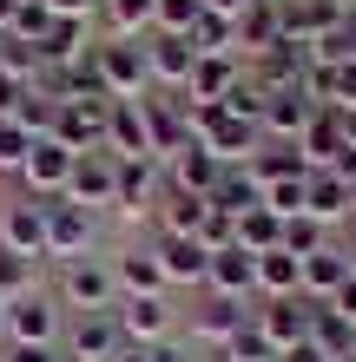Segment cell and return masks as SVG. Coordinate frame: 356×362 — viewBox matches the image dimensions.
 <instances>
[{
    "instance_id": "6da1fadb",
    "label": "cell",
    "mask_w": 356,
    "mask_h": 362,
    "mask_svg": "<svg viewBox=\"0 0 356 362\" xmlns=\"http://www.w3.org/2000/svg\"><path fill=\"white\" fill-rule=\"evenodd\" d=\"M53 296H59V310H73V316H86V310H113V303H119L113 264H106V257H73V264H59Z\"/></svg>"
},
{
    "instance_id": "7a4b0ae2",
    "label": "cell",
    "mask_w": 356,
    "mask_h": 362,
    "mask_svg": "<svg viewBox=\"0 0 356 362\" xmlns=\"http://www.w3.org/2000/svg\"><path fill=\"white\" fill-rule=\"evenodd\" d=\"M93 59H99V86H106V99H145V93H152L145 40H106V47H93Z\"/></svg>"
},
{
    "instance_id": "3957f363",
    "label": "cell",
    "mask_w": 356,
    "mask_h": 362,
    "mask_svg": "<svg viewBox=\"0 0 356 362\" xmlns=\"http://www.w3.org/2000/svg\"><path fill=\"white\" fill-rule=\"evenodd\" d=\"M93 238H99V218H93V211H79L67 198H47V257L53 264L93 257Z\"/></svg>"
},
{
    "instance_id": "277c9868",
    "label": "cell",
    "mask_w": 356,
    "mask_h": 362,
    "mask_svg": "<svg viewBox=\"0 0 356 362\" xmlns=\"http://www.w3.org/2000/svg\"><path fill=\"white\" fill-rule=\"evenodd\" d=\"M165 198V165L159 158H119V178H113V211L119 218H152Z\"/></svg>"
},
{
    "instance_id": "5b68a950",
    "label": "cell",
    "mask_w": 356,
    "mask_h": 362,
    "mask_svg": "<svg viewBox=\"0 0 356 362\" xmlns=\"http://www.w3.org/2000/svg\"><path fill=\"white\" fill-rule=\"evenodd\" d=\"M106 119H113V99H67L47 139H59L67 152H106Z\"/></svg>"
},
{
    "instance_id": "8992f818",
    "label": "cell",
    "mask_w": 356,
    "mask_h": 362,
    "mask_svg": "<svg viewBox=\"0 0 356 362\" xmlns=\"http://www.w3.org/2000/svg\"><path fill=\"white\" fill-rule=\"evenodd\" d=\"M310 316H317V303H310V296H277V303H251V323L264 329L270 356H284V349L310 343Z\"/></svg>"
},
{
    "instance_id": "52a82bcc",
    "label": "cell",
    "mask_w": 356,
    "mask_h": 362,
    "mask_svg": "<svg viewBox=\"0 0 356 362\" xmlns=\"http://www.w3.org/2000/svg\"><path fill=\"white\" fill-rule=\"evenodd\" d=\"M59 336H67V323H59V296L33 290V296H20V303H7V343L59 349Z\"/></svg>"
},
{
    "instance_id": "ba28073f",
    "label": "cell",
    "mask_w": 356,
    "mask_h": 362,
    "mask_svg": "<svg viewBox=\"0 0 356 362\" xmlns=\"http://www.w3.org/2000/svg\"><path fill=\"white\" fill-rule=\"evenodd\" d=\"M113 316H119V336H125V343H139V349L165 343V336H172V323H178L172 296H119Z\"/></svg>"
},
{
    "instance_id": "9c48e42d",
    "label": "cell",
    "mask_w": 356,
    "mask_h": 362,
    "mask_svg": "<svg viewBox=\"0 0 356 362\" xmlns=\"http://www.w3.org/2000/svg\"><path fill=\"white\" fill-rule=\"evenodd\" d=\"M119 349H125V336L113 310H86L67 323V362H113Z\"/></svg>"
},
{
    "instance_id": "30bf717a",
    "label": "cell",
    "mask_w": 356,
    "mask_h": 362,
    "mask_svg": "<svg viewBox=\"0 0 356 362\" xmlns=\"http://www.w3.org/2000/svg\"><path fill=\"white\" fill-rule=\"evenodd\" d=\"M0 250H13V257H47V204L40 198L0 204Z\"/></svg>"
},
{
    "instance_id": "8fae6325",
    "label": "cell",
    "mask_w": 356,
    "mask_h": 362,
    "mask_svg": "<svg viewBox=\"0 0 356 362\" xmlns=\"http://www.w3.org/2000/svg\"><path fill=\"white\" fill-rule=\"evenodd\" d=\"M73 158H79V152H67L59 139H40V145H33V158L20 165V185H27V198H40V204H47V198H67Z\"/></svg>"
},
{
    "instance_id": "7c38bea8",
    "label": "cell",
    "mask_w": 356,
    "mask_h": 362,
    "mask_svg": "<svg viewBox=\"0 0 356 362\" xmlns=\"http://www.w3.org/2000/svg\"><path fill=\"white\" fill-rule=\"evenodd\" d=\"M145 66H152V86L185 93V79H192V66H198L192 33H145Z\"/></svg>"
},
{
    "instance_id": "4fadbf2b",
    "label": "cell",
    "mask_w": 356,
    "mask_h": 362,
    "mask_svg": "<svg viewBox=\"0 0 356 362\" xmlns=\"http://www.w3.org/2000/svg\"><path fill=\"white\" fill-rule=\"evenodd\" d=\"M317 112H323V105L310 99L304 86L270 93V99H264V139H270V145H297V139L310 132V119H317Z\"/></svg>"
},
{
    "instance_id": "5bb4252c",
    "label": "cell",
    "mask_w": 356,
    "mask_h": 362,
    "mask_svg": "<svg viewBox=\"0 0 356 362\" xmlns=\"http://www.w3.org/2000/svg\"><path fill=\"white\" fill-rule=\"evenodd\" d=\"M205 290H212V296H231V303H258V257H251V250H238V244L212 250Z\"/></svg>"
},
{
    "instance_id": "9a60e30c",
    "label": "cell",
    "mask_w": 356,
    "mask_h": 362,
    "mask_svg": "<svg viewBox=\"0 0 356 362\" xmlns=\"http://www.w3.org/2000/svg\"><path fill=\"white\" fill-rule=\"evenodd\" d=\"M113 178H119V158L113 152H79L73 158V178H67V204H79V211L113 204Z\"/></svg>"
},
{
    "instance_id": "2e32d148",
    "label": "cell",
    "mask_w": 356,
    "mask_h": 362,
    "mask_svg": "<svg viewBox=\"0 0 356 362\" xmlns=\"http://www.w3.org/2000/svg\"><path fill=\"white\" fill-rule=\"evenodd\" d=\"M297 152H304L310 172H337V165H343L350 139H343V112H337V105H323V112L310 119V132L297 139Z\"/></svg>"
},
{
    "instance_id": "e0dca14e",
    "label": "cell",
    "mask_w": 356,
    "mask_h": 362,
    "mask_svg": "<svg viewBox=\"0 0 356 362\" xmlns=\"http://www.w3.org/2000/svg\"><path fill=\"white\" fill-rule=\"evenodd\" d=\"M218 172H224V165H218V158L192 139L185 152H172V158H165V191H185V198H212Z\"/></svg>"
},
{
    "instance_id": "ac0fdd59",
    "label": "cell",
    "mask_w": 356,
    "mask_h": 362,
    "mask_svg": "<svg viewBox=\"0 0 356 362\" xmlns=\"http://www.w3.org/2000/svg\"><path fill=\"white\" fill-rule=\"evenodd\" d=\"M106 152H113V158H152V125H145V105H139V99H113Z\"/></svg>"
},
{
    "instance_id": "d6986e66",
    "label": "cell",
    "mask_w": 356,
    "mask_h": 362,
    "mask_svg": "<svg viewBox=\"0 0 356 362\" xmlns=\"http://www.w3.org/2000/svg\"><path fill=\"white\" fill-rule=\"evenodd\" d=\"M113 284H119V296H165L172 284H165V270H159V250L152 244H132V250H119L113 257Z\"/></svg>"
},
{
    "instance_id": "ffe728a7",
    "label": "cell",
    "mask_w": 356,
    "mask_h": 362,
    "mask_svg": "<svg viewBox=\"0 0 356 362\" xmlns=\"http://www.w3.org/2000/svg\"><path fill=\"white\" fill-rule=\"evenodd\" d=\"M159 270H165V284H192L205 290V270H212V250H205L198 238H159Z\"/></svg>"
},
{
    "instance_id": "44dd1931",
    "label": "cell",
    "mask_w": 356,
    "mask_h": 362,
    "mask_svg": "<svg viewBox=\"0 0 356 362\" xmlns=\"http://www.w3.org/2000/svg\"><path fill=\"white\" fill-rule=\"evenodd\" d=\"M304 211H310L323 230L337 224V218H350V211H356L350 178H343V172H310V185H304Z\"/></svg>"
},
{
    "instance_id": "7402d4cb",
    "label": "cell",
    "mask_w": 356,
    "mask_h": 362,
    "mask_svg": "<svg viewBox=\"0 0 356 362\" xmlns=\"http://www.w3.org/2000/svg\"><path fill=\"white\" fill-rule=\"evenodd\" d=\"M284 40V13H277V0H251V7L238 13V59H258L270 53Z\"/></svg>"
},
{
    "instance_id": "603a6c76",
    "label": "cell",
    "mask_w": 356,
    "mask_h": 362,
    "mask_svg": "<svg viewBox=\"0 0 356 362\" xmlns=\"http://www.w3.org/2000/svg\"><path fill=\"white\" fill-rule=\"evenodd\" d=\"M244 323H251V303H231V296H205V310L192 316V336H198V343H212V349H224Z\"/></svg>"
},
{
    "instance_id": "cb8c5ba5",
    "label": "cell",
    "mask_w": 356,
    "mask_h": 362,
    "mask_svg": "<svg viewBox=\"0 0 356 362\" xmlns=\"http://www.w3.org/2000/svg\"><path fill=\"white\" fill-rule=\"evenodd\" d=\"M277 296H304V257H290L284 244L258 257V303H277Z\"/></svg>"
},
{
    "instance_id": "d4e9b609",
    "label": "cell",
    "mask_w": 356,
    "mask_h": 362,
    "mask_svg": "<svg viewBox=\"0 0 356 362\" xmlns=\"http://www.w3.org/2000/svg\"><path fill=\"white\" fill-rule=\"evenodd\" d=\"M343 284H350V250L323 244L317 257H304V296H310V303H330Z\"/></svg>"
},
{
    "instance_id": "484cf974",
    "label": "cell",
    "mask_w": 356,
    "mask_h": 362,
    "mask_svg": "<svg viewBox=\"0 0 356 362\" xmlns=\"http://www.w3.org/2000/svg\"><path fill=\"white\" fill-rule=\"evenodd\" d=\"M152 218H159V238H198L205 218H212V198H185V191H165Z\"/></svg>"
},
{
    "instance_id": "4316f807",
    "label": "cell",
    "mask_w": 356,
    "mask_h": 362,
    "mask_svg": "<svg viewBox=\"0 0 356 362\" xmlns=\"http://www.w3.org/2000/svg\"><path fill=\"white\" fill-rule=\"evenodd\" d=\"M264 204V185L244 172V165H224L218 185H212V211H224V218H244V211Z\"/></svg>"
},
{
    "instance_id": "83f0119b",
    "label": "cell",
    "mask_w": 356,
    "mask_h": 362,
    "mask_svg": "<svg viewBox=\"0 0 356 362\" xmlns=\"http://www.w3.org/2000/svg\"><path fill=\"white\" fill-rule=\"evenodd\" d=\"M99 20L113 40H145L159 20V0H99Z\"/></svg>"
},
{
    "instance_id": "f1b7e54d",
    "label": "cell",
    "mask_w": 356,
    "mask_h": 362,
    "mask_svg": "<svg viewBox=\"0 0 356 362\" xmlns=\"http://www.w3.org/2000/svg\"><path fill=\"white\" fill-rule=\"evenodd\" d=\"M244 172L258 178V185H277V178H310V165H304V152H297V145H270V139H264V152L251 158Z\"/></svg>"
},
{
    "instance_id": "f546056e",
    "label": "cell",
    "mask_w": 356,
    "mask_h": 362,
    "mask_svg": "<svg viewBox=\"0 0 356 362\" xmlns=\"http://www.w3.org/2000/svg\"><path fill=\"white\" fill-rule=\"evenodd\" d=\"M277 244H284V218L270 204H258V211H244V218H238V250L264 257V250H277Z\"/></svg>"
},
{
    "instance_id": "4dcf8cb0",
    "label": "cell",
    "mask_w": 356,
    "mask_h": 362,
    "mask_svg": "<svg viewBox=\"0 0 356 362\" xmlns=\"http://www.w3.org/2000/svg\"><path fill=\"white\" fill-rule=\"evenodd\" d=\"M40 290V257H13L0 250V303H20V296Z\"/></svg>"
},
{
    "instance_id": "1f68e13d",
    "label": "cell",
    "mask_w": 356,
    "mask_h": 362,
    "mask_svg": "<svg viewBox=\"0 0 356 362\" xmlns=\"http://www.w3.org/2000/svg\"><path fill=\"white\" fill-rule=\"evenodd\" d=\"M33 145H40V139H33L20 119H0V172H13V178H20V165L33 158Z\"/></svg>"
},
{
    "instance_id": "d6a6232c",
    "label": "cell",
    "mask_w": 356,
    "mask_h": 362,
    "mask_svg": "<svg viewBox=\"0 0 356 362\" xmlns=\"http://www.w3.org/2000/svg\"><path fill=\"white\" fill-rule=\"evenodd\" d=\"M13 40H27V47L40 53V40H47L53 33V7H47V0H20V13H13V27H7Z\"/></svg>"
},
{
    "instance_id": "836d02e7",
    "label": "cell",
    "mask_w": 356,
    "mask_h": 362,
    "mask_svg": "<svg viewBox=\"0 0 356 362\" xmlns=\"http://www.w3.org/2000/svg\"><path fill=\"white\" fill-rule=\"evenodd\" d=\"M284 250H290V257H317V250H323V224L310 218V211L284 218Z\"/></svg>"
},
{
    "instance_id": "e575fe53",
    "label": "cell",
    "mask_w": 356,
    "mask_h": 362,
    "mask_svg": "<svg viewBox=\"0 0 356 362\" xmlns=\"http://www.w3.org/2000/svg\"><path fill=\"white\" fill-rule=\"evenodd\" d=\"M218 362H277V356H270V343H264V329H258V323H244L231 343L218 349Z\"/></svg>"
},
{
    "instance_id": "d590c367",
    "label": "cell",
    "mask_w": 356,
    "mask_h": 362,
    "mask_svg": "<svg viewBox=\"0 0 356 362\" xmlns=\"http://www.w3.org/2000/svg\"><path fill=\"white\" fill-rule=\"evenodd\" d=\"M198 13H205V0H159L152 33H192V27H198Z\"/></svg>"
},
{
    "instance_id": "8d00e7d4",
    "label": "cell",
    "mask_w": 356,
    "mask_h": 362,
    "mask_svg": "<svg viewBox=\"0 0 356 362\" xmlns=\"http://www.w3.org/2000/svg\"><path fill=\"white\" fill-rule=\"evenodd\" d=\"M304 185H310V178H277V185H264V204L277 211V218H297V211H304Z\"/></svg>"
},
{
    "instance_id": "74e56055",
    "label": "cell",
    "mask_w": 356,
    "mask_h": 362,
    "mask_svg": "<svg viewBox=\"0 0 356 362\" xmlns=\"http://www.w3.org/2000/svg\"><path fill=\"white\" fill-rule=\"evenodd\" d=\"M20 99H27V79L0 73V119H13V112H20Z\"/></svg>"
},
{
    "instance_id": "f35d334b",
    "label": "cell",
    "mask_w": 356,
    "mask_h": 362,
    "mask_svg": "<svg viewBox=\"0 0 356 362\" xmlns=\"http://www.w3.org/2000/svg\"><path fill=\"white\" fill-rule=\"evenodd\" d=\"M0 362H59V349H40V343H7Z\"/></svg>"
},
{
    "instance_id": "ab89813d",
    "label": "cell",
    "mask_w": 356,
    "mask_h": 362,
    "mask_svg": "<svg viewBox=\"0 0 356 362\" xmlns=\"http://www.w3.org/2000/svg\"><path fill=\"white\" fill-rule=\"evenodd\" d=\"M152 362H198L192 343H178V336H165V343H152Z\"/></svg>"
},
{
    "instance_id": "60d3db41",
    "label": "cell",
    "mask_w": 356,
    "mask_h": 362,
    "mask_svg": "<svg viewBox=\"0 0 356 362\" xmlns=\"http://www.w3.org/2000/svg\"><path fill=\"white\" fill-rule=\"evenodd\" d=\"M47 7H53L59 20H93V13H99V0H47Z\"/></svg>"
},
{
    "instance_id": "b9f144b4",
    "label": "cell",
    "mask_w": 356,
    "mask_h": 362,
    "mask_svg": "<svg viewBox=\"0 0 356 362\" xmlns=\"http://www.w3.org/2000/svg\"><path fill=\"white\" fill-rule=\"evenodd\" d=\"M330 310H337V316H343V323L356 329V276H350V284H343L337 296H330Z\"/></svg>"
},
{
    "instance_id": "7bdbcfd3",
    "label": "cell",
    "mask_w": 356,
    "mask_h": 362,
    "mask_svg": "<svg viewBox=\"0 0 356 362\" xmlns=\"http://www.w3.org/2000/svg\"><path fill=\"white\" fill-rule=\"evenodd\" d=\"M277 362H330V356H323V349H317V343H297V349H284V356H277Z\"/></svg>"
},
{
    "instance_id": "ee69618b",
    "label": "cell",
    "mask_w": 356,
    "mask_h": 362,
    "mask_svg": "<svg viewBox=\"0 0 356 362\" xmlns=\"http://www.w3.org/2000/svg\"><path fill=\"white\" fill-rule=\"evenodd\" d=\"M244 7H251V0H205V13H224V20H238Z\"/></svg>"
},
{
    "instance_id": "f6af8a7d",
    "label": "cell",
    "mask_w": 356,
    "mask_h": 362,
    "mask_svg": "<svg viewBox=\"0 0 356 362\" xmlns=\"http://www.w3.org/2000/svg\"><path fill=\"white\" fill-rule=\"evenodd\" d=\"M113 362H152V349H139V343H125V349H119Z\"/></svg>"
},
{
    "instance_id": "bcb514c9",
    "label": "cell",
    "mask_w": 356,
    "mask_h": 362,
    "mask_svg": "<svg viewBox=\"0 0 356 362\" xmlns=\"http://www.w3.org/2000/svg\"><path fill=\"white\" fill-rule=\"evenodd\" d=\"M13 13H20V0H0V33L13 27Z\"/></svg>"
},
{
    "instance_id": "7dc6e473",
    "label": "cell",
    "mask_w": 356,
    "mask_h": 362,
    "mask_svg": "<svg viewBox=\"0 0 356 362\" xmlns=\"http://www.w3.org/2000/svg\"><path fill=\"white\" fill-rule=\"evenodd\" d=\"M0 349H7V303H0Z\"/></svg>"
},
{
    "instance_id": "c3c4849f",
    "label": "cell",
    "mask_w": 356,
    "mask_h": 362,
    "mask_svg": "<svg viewBox=\"0 0 356 362\" xmlns=\"http://www.w3.org/2000/svg\"><path fill=\"white\" fill-rule=\"evenodd\" d=\"M350 276H356V244H350Z\"/></svg>"
},
{
    "instance_id": "681fc988",
    "label": "cell",
    "mask_w": 356,
    "mask_h": 362,
    "mask_svg": "<svg viewBox=\"0 0 356 362\" xmlns=\"http://www.w3.org/2000/svg\"><path fill=\"white\" fill-rule=\"evenodd\" d=\"M337 7H356V0H337Z\"/></svg>"
},
{
    "instance_id": "f907efd6",
    "label": "cell",
    "mask_w": 356,
    "mask_h": 362,
    "mask_svg": "<svg viewBox=\"0 0 356 362\" xmlns=\"http://www.w3.org/2000/svg\"><path fill=\"white\" fill-rule=\"evenodd\" d=\"M350 362H356V343H350Z\"/></svg>"
},
{
    "instance_id": "816d5d0a",
    "label": "cell",
    "mask_w": 356,
    "mask_h": 362,
    "mask_svg": "<svg viewBox=\"0 0 356 362\" xmlns=\"http://www.w3.org/2000/svg\"><path fill=\"white\" fill-rule=\"evenodd\" d=\"M59 362H67V356H59Z\"/></svg>"
}]
</instances>
